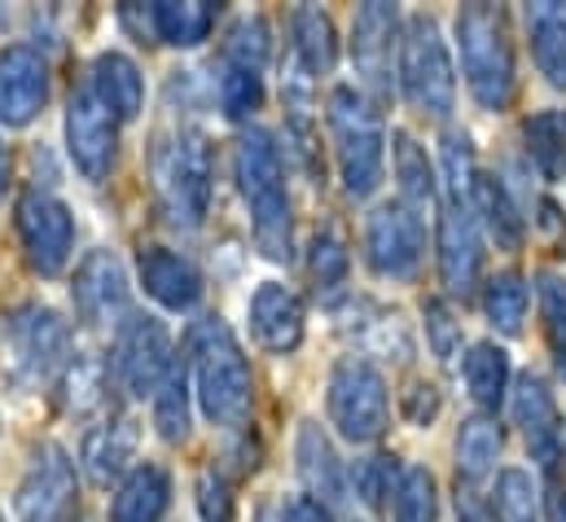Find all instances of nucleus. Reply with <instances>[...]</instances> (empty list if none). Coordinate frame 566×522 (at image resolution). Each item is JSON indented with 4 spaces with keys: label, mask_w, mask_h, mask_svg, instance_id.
Here are the masks:
<instances>
[{
    "label": "nucleus",
    "mask_w": 566,
    "mask_h": 522,
    "mask_svg": "<svg viewBox=\"0 0 566 522\" xmlns=\"http://www.w3.org/2000/svg\"><path fill=\"white\" fill-rule=\"evenodd\" d=\"M185 365H189L193 399H198V408L211 426L242 430L251 421V404H255L251 361H247L238 334L220 316H202V321L189 325Z\"/></svg>",
    "instance_id": "1"
},
{
    "label": "nucleus",
    "mask_w": 566,
    "mask_h": 522,
    "mask_svg": "<svg viewBox=\"0 0 566 522\" xmlns=\"http://www.w3.org/2000/svg\"><path fill=\"white\" fill-rule=\"evenodd\" d=\"M233 176L238 194L247 202L251 238L260 255L273 263L294 260V216H290V189H285V163L273 132L251 124L233 145Z\"/></svg>",
    "instance_id": "2"
},
{
    "label": "nucleus",
    "mask_w": 566,
    "mask_h": 522,
    "mask_svg": "<svg viewBox=\"0 0 566 522\" xmlns=\"http://www.w3.org/2000/svg\"><path fill=\"white\" fill-rule=\"evenodd\" d=\"M211 145L198 128H171L154 136L149 149V185L158 211L176 229H202L211 211Z\"/></svg>",
    "instance_id": "3"
},
{
    "label": "nucleus",
    "mask_w": 566,
    "mask_h": 522,
    "mask_svg": "<svg viewBox=\"0 0 566 522\" xmlns=\"http://www.w3.org/2000/svg\"><path fill=\"white\" fill-rule=\"evenodd\" d=\"M325 119H329L338 180H343L347 198H356V202L374 198L382 185V171H387V128H382L378 106L369 102L365 88L338 84V88H329Z\"/></svg>",
    "instance_id": "4"
},
{
    "label": "nucleus",
    "mask_w": 566,
    "mask_h": 522,
    "mask_svg": "<svg viewBox=\"0 0 566 522\" xmlns=\"http://www.w3.org/2000/svg\"><path fill=\"white\" fill-rule=\"evenodd\" d=\"M457 53H461V75L470 97L483 111H510L518 93V66H514L510 22L496 4H461Z\"/></svg>",
    "instance_id": "5"
},
{
    "label": "nucleus",
    "mask_w": 566,
    "mask_h": 522,
    "mask_svg": "<svg viewBox=\"0 0 566 522\" xmlns=\"http://www.w3.org/2000/svg\"><path fill=\"white\" fill-rule=\"evenodd\" d=\"M400 93L413 111L430 119H448L457 106V71L448 58V40L430 13H413L400 40Z\"/></svg>",
    "instance_id": "6"
},
{
    "label": "nucleus",
    "mask_w": 566,
    "mask_h": 522,
    "mask_svg": "<svg viewBox=\"0 0 566 522\" xmlns=\"http://www.w3.org/2000/svg\"><path fill=\"white\" fill-rule=\"evenodd\" d=\"M325 408H329V426L347 443H378L391 426V399H387L382 369L365 356H343L329 369Z\"/></svg>",
    "instance_id": "7"
},
{
    "label": "nucleus",
    "mask_w": 566,
    "mask_h": 522,
    "mask_svg": "<svg viewBox=\"0 0 566 522\" xmlns=\"http://www.w3.org/2000/svg\"><path fill=\"white\" fill-rule=\"evenodd\" d=\"M115 378L133 399H154L158 387L167 383V374L176 369V352H171V334L158 316L149 312H128L124 325L115 330Z\"/></svg>",
    "instance_id": "8"
},
{
    "label": "nucleus",
    "mask_w": 566,
    "mask_h": 522,
    "mask_svg": "<svg viewBox=\"0 0 566 522\" xmlns=\"http://www.w3.org/2000/svg\"><path fill=\"white\" fill-rule=\"evenodd\" d=\"M4 356H9V369L22 383H44L57 369H66V361H71V330H66V321L53 307L27 303L4 325Z\"/></svg>",
    "instance_id": "9"
},
{
    "label": "nucleus",
    "mask_w": 566,
    "mask_h": 522,
    "mask_svg": "<svg viewBox=\"0 0 566 522\" xmlns=\"http://www.w3.org/2000/svg\"><path fill=\"white\" fill-rule=\"evenodd\" d=\"M426 255L422 211L409 202H382L365 220V263L382 281H413Z\"/></svg>",
    "instance_id": "10"
},
{
    "label": "nucleus",
    "mask_w": 566,
    "mask_h": 522,
    "mask_svg": "<svg viewBox=\"0 0 566 522\" xmlns=\"http://www.w3.org/2000/svg\"><path fill=\"white\" fill-rule=\"evenodd\" d=\"M13 229H18V242H22V255L40 276H57L71 263L75 216L62 198H53L44 189H27L13 202Z\"/></svg>",
    "instance_id": "11"
},
{
    "label": "nucleus",
    "mask_w": 566,
    "mask_h": 522,
    "mask_svg": "<svg viewBox=\"0 0 566 522\" xmlns=\"http://www.w3.org/2000/svg\"><path fill=\"white\" fill-rule=\"evenodd\" d=\"M400 40H405V18L396 4L369 0L352 18V66L374 97H391V84L400 80Z\"/></svg>",
    "instance_id": "12"
},
{
    "label": "nucleus",
    "mask_w": 566,
    "mask_h": 522,
    "mask_svg": "<svg viewBox=\"0 0 566 522\" xmlns=\"http://www.w3.org/2000/svg\"><path fill=\"white\" fill-rule=\"evenodd\" d=\"M66 154L88 180H106L119 158V119L88 84L66 97Z\"/></svg>",
    "instance_id": "13"
},
{
    "label": "nucleus",
    "mask_w": 566,
    "mask_h": 522,
    "mask_svg": "<svg viewBox=\"0 0 566 522\" xmlns=\"http://www.w3.org/2000/svg\"><path fill=\"white\" fill-rule=\"evenodd\" d=\"M75 461L62 443H40L31 452V466L18 483L13 510L22 522H66L75 510Z\"/></svg>",
    "instance_id": "14"
},
{
    "label": "nucleus",
    "mask_w": 566,
    "mask_h": 522,
    "mask_svg": "<svg viewBox=\"0 0 566 522\" xmlns=\"http://www.w3.org/2000/svg\"><path fill=\"white\" fill-rule=\"evenodd\" d=\"M71 303L84 325H124L128 316V268L115 251H88L71 276Z\"/></svg>",
    "instance_id": "15"
},
{
    "label": "nucleus",
    "mask_w": 566,
    "mask_h": 522,
    "mask_svg": "<svg viewBox=\"0 0 566 522\" xmlns=\"http://www.w3.org/2000/svg\"><path fill=\"white\" fill-rule=\"evenodd\" d=\"M483 276V225L470 202L448 198L439 211V281L448 294H470Z\"/></svg>",
    "instance_id": "16"
},
{
    "label": "nucleus",
    "mask_w": 566,
    "mask_h": 522,
    "mask_svg": "<svg viewBox=\"0 0 566 522\" xmlns=\"http://www.w3.org/2000/svg\"><path fill=\"white\" fill-rule=\"evenodd\" d=\"M49 102V62L31 44L0 49V124L27 128Z\"/></svg>",
    "instance_id": "17"
},
{
    "label": "nucleus",
    "mask_w": 566,
    "mask_h": 522,
    "mask_svg": "<svg viewBox=\"0 0 566 522\" xmlns=\"http://www.w3.org/2000/svg\"><path fill=\"white\" fill-rule=\"evenodd\" d=\"M510 413H514V426L523 430L527 448L536 452V461L549 466L558 457V448L566 443V417L558 413V404H554V395H549L541 374H518L514 378Z\"/></svg>",
    "instance_id": "18"
},
{
    "label": "nucleus",
    "mask_w": 566,
    "mask_h": 522,
    "mask_svg": "<svg viewBox=\"0 0 566 522\" xmlns=\"http://www.w3.org/2000/svg\"><path fill=\"white\" fill-rule=\"evenodd\" d=\"M247 321H251V338L273 352V356H285L303 343V330H307V316H303V299L282 285V281H264L255 285L251 303H247Z\"/></svg>",
    "instance_id": "19"
},
{
    "label": "nucleus",
    "mask_w": 566,
    "mask_h": 522,
    "mask_svg": "<svg viewBox=\"0 0 566 522\" xmlns=\"http://www.w3.org/2000/svg\"><path fill=\"white\" fill-rule=\"evenodd\" d=\"M137 276H142L145 294L167 312H189L202 299V272L167 247H142L137 251Z\"/></svg>",
    "instance_id": "20"
},
{
    "label": "nucleus",
    "mask_w": 566,
    "mask_h": 522,
    "mask_svg": "<svg viewBox=\"0 0 566 522\" xmlns=\"http://www.w3.org/2000/svg\"><path fill=\"white\" fill-rule=\"evenodd\" d=\"M133 457H137V421L133 417H115V421L93 426L84 435V448H80V461L97 488H111L115 479L124 483L137 470Z\"/></svg>",
    "instance_id": "21"
},
{
    "label": "nucleus",
    "mask_w": 566,
    "mask_h": 522,
    "mask_svg": "<svg viewBox=\"0 0 566 522\" xmlns=\"http://www.w3.org/2000/svg\"><path fill=\"white\" fill-rule=\"evenodd\" d=\"M294 457H298V474L307 483V497H316L321 505L347 501V466L338 461V452H334V443H329L321 421H303L298 426Z\"/></svg>",
    "instance_id": "22"
},
{
    "label": "nucleus",
    "mask_w": 566,
    "mask_h": 522,
    "mask_svg": "<svg viewBox=\"0 0 566 522\" xmlns=\"http://www.w3.org/2000/svg\"><path fill=\"white\" fill-rule=\"evenodd\" d=\"M88 88L111 106V115L119 124L137 119L145 111V75L128 53H115V49L97 53L93 58V71H88Z\"/></svg>",
    "instance_id": "23"
},
{
    "label": "nucleus",
    "mask_w": 566,
    "mask_h": 522,
    "mask_svg": "<svg viewBox=\"0 0 566 522\" xmlns=\"http://www.w3.org/2000/svg\"><path fill=\"white\" fill-rule=\"evenodd\" d=\"M290 58L312 80H321V75H329L338 66V27H334V18L325 9L298 4L290 13Z\"/></svg>",
    "instance_id": "24"
},
{
    "label": "nucleus",
    "mask_w": 566,
    "mask_h": 522,
    "mask_svg": "<svg viewBox=\"0 0 566 522\" xmlns=\"http://www.w3.org/2000/svg\"><path fill=\"white\" fill-rule=\"evenodd\" d=\"M470 207L479 216V225L488 229V238L501 247V251H523V238H527V220L514 202V194L505 189L501 176H488L479 171L474 180V194H470Z\"/></svg>",
    "instance_id": "25"
},
{
    "label": "nucleus",
    "mask_w": 566,
    "mask_h": 522,
    "mask_svg": "<svg viewBox=\"0 0 566 522\" xmlns=\"http://www.w3.org/2000/svg\"><path fill=\"white\" fill-rule=\"evenodd\" d=\"M171 505V479L163 466L142 461L111 497V522H163Z\"/></svg>",
    "instance_id": "26"
},
{
    "label": "nucleus",
    "mask_w": 566,
    "mask_h": 522,
    "mask_svg": "<svg viewBox=\"0 0 566 522\" xmlns=\"http://www.w3.org/2000/svg\"><path fill=\"white\" fill-rule=\"evenodd\" d=\"M391 171H396V185H400V202L422 211L426 202L439 198V171H434L426 145H418L413 132H391Z\"/></svg>",
    "instance_id": "27"
},
{
    "label": "nucleus",
    "mask_w": 566,
    "mask_h": 522,
    "mask_svg": "<svg viewBox=\"0 0 566 522\" xmlns=\"http://www.w3.org/2000/svg\"><path fill=\"white\" fill-rule=\"evenodd\" d=\"M154 40L176 44V49H198L211 27H216V4L211 0H158L149 4Z\"/></svg>",
    "instance_id": "28"
},
{
    "label": "nucleus",
    "mask_w": 566,
    "mask_h": 522,
    "mask_svg": "<svg viewBox=\"0 0 566 522\" xmlns=\"http://www.w3.org/2000/svg\"><path fill=\"white\" fill-rule=\"evenodd\" d=\"M527 40L541 75L566 93V4H532L527 9Z\"/></svg>",
    "instance_id": "29"
},
{
    "label": "nucleus",
    "mask_w": 566,
    "mask_h": 522,
    "mask_svg": "<svg viewBox=\"0 0 566 522\" xmlns=\"http://www.w3.org/2000/svg\"><path fill=\"white\" fill-rule=\"evenodd\" d=\"M501 448H505V435H501L496 417H483V413L465 417L457 430V483L474 488L479 479H488L496 470Z\"/></svg>",
    "instance_id": "30"
},
{
    "label": "nucleus",
    "mask_w": 566,
    "mask_h": 522,
    "mask_svg": "<svg viewBox=\"0 0 566 522\" xmlns=\"http://www.w3.org/2000/svg\"><path fill=\"white\" fill-rule=\"evenodd\" d=\"M461 378H465V392L479 408H501L510 399V352L496 347V343H474L461 361Z\"/></svg>",
    "instance_id": "31"
},
{
    "label": "nucleus",
    "mask_w": 566,
    "mask_h": 522,
    "mask_svg": "<svg viewBox=\"0 0 566 522\" xmlns=\"http://www.w3.org/2000/svg\"><path fill=\"white\" fill-rule=\"evenodd\" d=\"M149 404H154V430L167 443H185L189 439V426H193V383H189L185 356L176 361V369L167 374V383L158 387V395Z\"/></svg>",
    "instance_id": "32"
},
{
    "label": "nucleus",
    "mask_w": 566,
    "mask_h": 522,
    "mask_svg": "<svg viewBox=\"0 0 566 522\" xmlns=\"http://www.w3.org/2000/svg\"><path fill=\"white\" fill-rule=\"evenodd\" d=\"M527 307H532V290H527V281H523L514 268L488 276V285H483V316H488L501 334H523Z\"/></svg>",
    "instance_id": "33"
},
{
    "label": "nucleus",
    "mask_w": 566,
    "mask_h": 522,
    "mask_svg": "<svg viewBox=\"0 0 566 522\" xmlns=\"http://www.w3.org/2000/svg\"><path fill=\"white\" fill-rule=\"evenodd\" d=\"M269 53H273L269 18H264V13H242V18H233V27L224 31V44H220V62H224V66L264 71V66H269Z\"/></svg>",
    "instance_id": "34"
},
{
    "label": "nucleus",
    "mask_w": 566,
    "mask_h": 522,
    "mask_svg": "<svg viewBox=\"0 0 566 522\" xmlns=\"http://www.w3.org/2000/svg\"><path fill=\"white\" fill-rule=\"evenodd\" d=\"M488 510L496 522H541V488L527 470L510 466L496 474V488L488 497Z\"/></svg>",
    "instance_id": "35"
},
{
    "label": "nucleus",
    "mask_w": 566,
    "mask_h": 522,
    "mask_svg": "<svg viewBox=\"0 0 566 522\" xmlns=\"http://www.w3.org/2000/svg\"><path fill=\"white\" fill-rule=\"evenodd\" d=\"M111 392V369L93 352H75L62 369V399L71 413H93Z\"/></svg>",
    "instance_id": "36"
},
{
    "label": "nucleus",
    "mask_w": 566,
    "mask_h": 522,
    "mask_svg": "<svg viewBox=\"0 0 566 522\" xmlns=\"http://www.w3.org/2000/svg\"><path fill=\"white\" fill-rule=\"evenodd\" d=\"M391 522H434L439 519V488L426 466H405L400 488L391 497Z\"/></svg>",
    "instance_id": "37"
},
{
    "label": "nucleus",
    "mask_w": 566,
    "mask_h": 522,
    "mask_svg": "<svg viewBox=\"0 0 566 522\" xmlns=\"http://www.w3.org/2000/svg\"><path fill=\"white\" fill-rule=\"evenodd\" d=\"M347 268H352V251H347V238L338 233V225H321L312 247H307V272H312V285L316 290H338L347 281Z\"/></svg>",
    "instance_id": "38"
},
{
    "label": "nucleus",
    "mask_w": 566,
    "mask_h": 522,
    "mask_svg": "<svg viewBox=\"0 0 566 522\" xmlns=\"http://www.w3.org/2000/svg\"><path fill=\"white\" fill-rule=\"evenodd\" d=\"M216 97H220L224 119H233V124L251 119V115L264 106V71H247V66H220Z\"/></svg>",
    "instance_id": "39"
},
{
    "label": "nucleus",
    "mask_w": 566,
    "mask_h": 522,
    "mask_svg": "<svg viewBox=\"0 0 566 522\" xmlns=\"http://www.w3.org/2000/svg\"><path fill=\"white\" fill-rule=\"evenodd\" d=\"M527 136V154L541 163L545 176H563L566 171V115L558 111H545V115H532L523 124Z\"/></svg>",
    "instance_id": "40"
},
{
    "label": "nucleus",
    "mask_w": 566,
    "mask_h": 522,
    "mask_svg": "<svg viewBox=\"0 0 566 522\" xmlns=\"http://www.w3.org/2000/svg\"><path fill=\"white\" fill-rule=\"evenodd\" d=\"M474 180H479V163H474L470 132L448 128V132H443V185H448V198L470 202Z\"/></svg>",
    "instance_id": "41"
},
{
    "label": "nucleus",
    "mask_w": 566,
    "mask_h": 522,
    "mask_svg": "<svg viewBox=\"0 0 566 522\" xmlns=\"http://www.w3.org/2000/svg\"><path fill=\"white\" fill-rule=\"evenodd\" d=\"M536 294H541V316H545L549 352H554V361H558V374L566 378V281L558 272H541Z\"/></svg>",
    "instance_id": "42"
},
{
    "label": "nucleus",
    "mask_w": 566,
    "mask_h": 522,
    "mask_svg": "<svg viewBox=\"0 0 566 522\" xmlns=\"http://www.w3.org/2000/svg\"><path fill=\"white\" fill-rule=\"evenodd\" d=\"M422 316H426V343H430L434 361L439 365H452L461 356V321H457V312L443 299H426Z\"/></svg>",
    "instance_id": "43"
},
{
    "label": "nucleus",
    "mask_w": 566,
    "mask_h": 522,
    "mask_svg": "<svg viewBox=\"0 0 566 522\" xmlns=\"http://www.w3.org/2000/svg\"><path fill=\"white\" fill-rule=\"evenodd\" d=\"M400 474H405L400 457H374V461H365V466L356 470V492H360V501H365V505H391V497H396V488H400Z\"/></svg>",
    "instance_id": "44"
},
{
    "label": "nucleus",
    "mask_w": 566,
    "mask_h": 522,
    "mask_svg": "<svg viewBox=\"0 0 566 522\" xmlns=\"http://www.w3.org/2000/svg\"><path fill=\"white\" fill-rule=\"evenodd\" d=\"M193 497H198V519L202 522H233V488H229L224 470L207 466V470L198 474Z\"/></svg>",
    "instance_id": "45"
},
{
    "label": "nucleus",
    "mask_w": 566,
    "mask_h": 522,
    "mask_svg": "<svg viewBox=\"0 0 566 522\" xmlns=\"http://www.w3.org/2000/svg\"><path fill=\"white\" fill-rule=\"evenodd\" d=\"M400 408H405V417H409L413 426H430V421L439 417L443 399H439V392H434L430 383H413V387L405 392V399H400Z\"/></svg>",
    "instance_id": "46"
},
{
    "label": "nucleus",
    "mask_w": 566,
    "mask_h": 522,
    "mask_svg": "<svg viewBox=\"0 0 566 522\" xmlns=\"http://www.w3.org/2000/svg\"><path fill=\"white\" fill-rule=\"evenodd\" d=\"M282 522H334L329 505H321L316 497H294L282 510Z\"/></svg>",
    "instance_id": "47"
},
{
    "label": "nucleus",
    "mask_w": 566,
    "mask_h": 522,
    "mask_svg": "<svg viewBox=\"0 0 566 522\" xmlns=\"http://www.w3.org/2000/svg\"><path fill=\"white\" fill-rule=\"evenodd\" d=\"M545 519L566 522V479H549V488H545Z\"/></svg>",
    "instance_id": "48"
},
{
    "label": "nucleus",
    "mask_w": 566,
    "mask_h": 522,
    "mask_svg": "<svg viewBox=\"0 0 566 522\" xmlns=\"http://www.w3.org/2000/svg\"><path fill=\"white\" fill-rule=\"evenodd\" d=\"M4 194H9V149L0 140V207H4Z\"/></svg>",
    "instance_id": "49"
}]
</instances>
